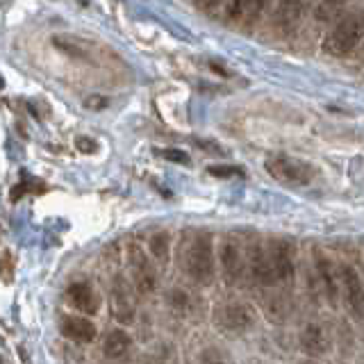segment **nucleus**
I'll list each match as a JSON object with an SVG mask.
<instances>
[{
  "label": "nucleus",
  "instance_id": "1",
  "mask_svg": "<svg viewBox=\"0 0 364 364\" xmlns=\"http://www.w3.org/2000/svg\"><path fill=\"white\" fill-rule=\"evenodd\" d=\"M248 257L250 273L264 287L287 282L294 273V244L287 239H269L267 244L250 246Z\"/></svg>",
  "mask_w": 364,
  "mask_h": 364
},
{
  "label": "nucleus",
  "instance_id": "2",
  "mask_svg": "<svg viewBox=\"0 0 364 364\" xmlns=\"http://www.w3.org/2000/svg\"><path fill=\"white\" fill-rule=\"evenodd\" d=\"M182 269L196 284H212L214 280V246L210 232H191L182 244Z\"/></svg>",
  "mask_w": 364,
  "mask_h": 364
},
{
  "label": "nucleus",
  "instance_id": "3",
  "mask_svg": "<svg viewBox=\"0 0 364 364\" xmlns=\"http://www.w3.org/2000/svg\"><path fill=\"white\" fill-rule=\"evenodd\" d=\"M364 41V11L350 9L341 16L323 39V53L333 57L350 55Z\"/></svg>",
  "mask_w": 364,
  "mask_h": 364
},
{
  "label": "nucleus",
  "instance_id": "4",
  "mask_svg": "<svg viewBox=\"0 0 364 364\" xmlns=\"http://www.w3.org/2000/svg\"><path fill=\"white\" fill-rule=\"evenodd\" d=\"M264 168L273 180H278L287 187H305V185H310L316 176V168L310 162L291 157V155H284V153L269 155L264 162Z\"/></svg>",
  "mask_w": 364,
  "mask_h": 364
},
{
  "label": "nucleus",
  "instance_id": "5",
  "mask_svg": "<svg viewBox=\"0 0 364 364\" xmlns=\"http://www.w3.org/2000/svg\"><path fill=\"white\" fill-rule=\"evenodd\" d=\"M128 267L132 282L139 294H153L157 289V269L151 264V259L144 253L139 244L128 246Z\"/></svg>",
  "mask_w": 364,
  "mask_h": 364
},
{
  "label": "nucleus",
  "instance_id": "6",
  "mask_svg": "<svg viewBox=\"0 0 364 364\" xmlns=\"http://www.w3.org/2000/svg\"><path fill=\"white\" fill-rule=\"evenodd\" d=\"M214 318L223 330H228V333L239 335V333H246V330L253 328L255 312H253V307L246 303H228L216 310Z\"/></svg>",
  "mask_w": 364,
  "mask_h": 364
},
{
  "label": "nucleus",
  "instance_id": "7",
  "mask_svg": "<svg viewBox=\"0 0 364 364\" xmlns=\"http://www.w3.org/2000/svg\"><path fill=\"white\" fill-rule=\"evenodd\" d=\"M339 284L344 291V301L348 305V310L353 316L362 318L364 316V282L360 278V273L353 269L350 264H339Z\"/></svg>",
  "mask_w": 364,
  "mask_h": 364
},
{
  "label": "nucleus",
  "instance_id": "8",
  "mask_svg": "<svg viewBox=\"0 0 364 364\" xmlns=\"http://www.w3.org/2000/svg\"><path fill=\"white\" fill-rule=\"evenodd\" d=\"M219 262H221V273L228 284H235L239 278H242L244 271V257L242 250H239V244L235 242V237H223L221 248H219Z\"/></svg>",
  "mask_w": 364,
  "mask_h": 364
},
{
  "label": "nucleus",
  "instance_id": "9",
  "mask_svg": "<svg viewBox=\"0 0 364 364\" xmlns=\"http://www.w3.org/2000/svg\"><path fill=\"white\" fill-rule=\"evenodd\" d=\"M314 267H316V273H318V280H321V287L328 296V303L330 305H337V299H339V291H341V284L337 282V276H335V267L330 257L323 253L321 248H314Z\"/></svg>",
  "mask_w": 364,
  "mask_h": 364
},
{
  "label": "nucleus",
  "instance_id": "10",
  "mask_svg": "<svg viewBox=\"0 0 364 364\" xmlns=\"http://www.w3.org/2000/svg\"><path fill=\"white\" fill-rule=\"evenodd\" d=\"M109 307H112V316L117 318L119 323H132L134 321V303L130 299L128 289H125V282L121 276L114 278L112 294H109Z\"/></svg>",
  "mask_w": 364,
  "mask_h": 364
},
{
  "label": "nucleus",
  "instance_id": "11",
  "mask_svg": "<svg viewBox=\"0 0 364 364\" xmlns=\"http://www.w3.org/2000/svg\"><path fill=\"white\" fill-rule=\"evenodd\" d=\"M66 299L77 312H85V314H96L100 307L98 294L89 282H71L66 289Z\"/></svg>",
  "mask_w": 364,
  "mask_h": 364
},
{
  "label": "nucleus",
  "instance_id": "12",
  "mask_svg": "<svg viewBox=\"0 0 364 364\" xmlns=\"http://www.w3.org/2000/svg\"><path fill=\"white\" fill-rule=\"evenodd\" d=\"M60 330L66 339L75 341V344H91L98 335L94 321H89L85 316H64Z\"/></svg>",
  "mask_w": 364,
  "mask_h": 364
},
{
  "label": "nucleus",
  "instance_id": "13",
  "mask_svg": "<svg viewBox=\"0 0 364 364\" xmlns=\"http://www.w3.org/2000/svg\"><path fill=\"white\" fill-rule=\"evenodd\" d=\"M305 11V0H278L273 11V26L282 32H291Z\"/></svg>",
  "mask_w": 364,
  "mask_h": 364
},
{
  "label": "nucleus",
  "instance_id": "14",
  "mask_svg": "<svg viewBox=\"0 0 364 364\" xmlns=\"http://www.w3.org/2000/svg\"><path fill=\"white\" fill-rule=\"evenodd\" d=\"M301 348L312 358H318V355H323V353H328L330 350V337L323 330V326L307 323L301 330Z\"/></svg>",
  "mask_w": 364,
  "mask_h": 364
},
{
  "label": "nucleus",
  "instance_id": "15",
  "mask_svg": "<svg viewBox=\"0 0 364 364\" xmlns=\"http://www.w3.org/2000/svg\"><path fill=\"white\" fill-rule=\"evenodd\" d=\"M353 0H312L310 3V14L316 23H337L341 16L346 14L348 5Z\"/></svg>",
  "mask_w": 364,
  "mask_h": 364
},
{
  "label": "nucleus",
  "instance_id": "16",
  "mask_svg": "<svg viewBox=\"0 0 364 364\" xmlns=\"http://www.w3.org/2000/svg\"><path fill=\"white\" fill-rule=\"evenodd\" d=\"M130 346H132V339L125 330H112V333H107L105 341H102V353H105V358L109 360H121L125 353L130 350Z\"/></svg>",
  "mask_w": 364,
  "mask_h": 364
},
{
  "label": "nucleus",
  "instance_id": "17",
  "mask_svg": "<svg viewBox=\"0 0 364 364\" xmlns=\"http://www.w3.org/2000/svg\"><path fill=\"white\" fill-rule=\"evenodd\" d=\"M250 5L253 0H223L221 5V16L225 23H239V21H246Z\"/></svg>",
  "mask_w": 364,
  "mask_h": 364
},
{
  "label": "nucleus",
  "instance_id": "18",
  "mask_svg": "<svg viewBox=\"0 0 364 364\" xmlns=\"http://www.w3.org/2000/svg\"><path fill=\"white\" fill-rule=\"evenodd\" d=\"M148 248H151V255L157 259V262H162V264H166L168 262V255H171V237L168 232H155L151 235V239H148Z\"/></svg>",
  "mask_w": 364,
  "mask_h": 364
},
{
  "label": "nucleus",
  "instance_id": "19",
  "mask_svg": "<svg viewBox=\"0 0 364 364\" xmlns=\"http://www.w3.org/2000/svg\"><path fill=\"white\" fill-rule=\"evenodd\" d=\"M168 303H171V307L173 310H178V312H187L189 310V305H191V301H189V294L185 291V289H173L168 294Z\"/></svg>",
  "mask_w": 364,
  "mask_h": 364
},
{
  "label": "nucleus",
  "instance_id": "20",
  "mask_svg": "<svg viewBox=\"0 0 364 364\" xmlns=\"http://www.w3.org/2000/svg\"><path fill=\"white\" fill-rule=\"evenodd\" d=\"M208 173L214 178H235V176H244V168L230 166V164H216V166L208 168Z\"/></svg>",
  "mask_w": 364,
  "mask_h": 364
},
{
  "label": "nucleus",
  "instance_id": "21",
  "mask_svg": "<svg viewBox=\"0 0 364 364\" xmlns=\"http://www.w3.org/2000/svg\"><path fill=\"white\" fill-rule=\"evenodd\" d=\"M267 7H269V0H253V5H250V11H248V16H246L248 26H255V23L259 21V16L267 11Z\"/></svg>",
  "mask_w": 364,
  "mask_h": 364
},
{
  "label": "nucleus",
  "instance_id": "22",
  "mask_svg": "<svg viewBox=\"0 0 364 364\" xmlns=\"http://www.w3.org/2000/svg\"><path fill=\"white\" fill-rule=\"evenodd\" d=\"M198 364H228L223 353L216 350V348H203L200 350V358H198Z\"/></svg>",
  "mask_w": 364,
  "mask_h": 364
},
{
  "label": "nucleus",
  "instance_id": "23",
  "mask_svg": "<svg viewBox=\"0 0 364 364\" xmlns=\"http://www.w3.org/2000/svg\"><path fill=\"white\" fill-rule=\"evenodd\" d=\"M157 155H162L164 159H171V162H178V164H189V155L178 151V148H164V151H157Z\"/></svg>",
  "mask_w": 364,
  "mask_h": 364
},
{
  "label": "nucleus",
  "instance_id": "24",
  "mask_svg": "<svg viewBox=\"0 0 364 364\" xmlns=\"http://www.w3.org/2000/svg\"><path fill=\"white\" fill-rule=\"evenodd\" d=\"M77 151L80 153H96L98 151V141L96 139H89V136H77Z\"/></svg>",
  "mask_w": 364,
  "mask_h": 364
},
{
  "label": "nucleus",
  "instance_id": "25",
  "mask_svg": "<svg viewBox=\"0 0 364 364\" xmlns=\"http://www.w3.org/2000/svg\"><path fill=\"white\" fill-rule=\"evenodd\" d=\"M11 271H14V259H11V253L5 248L3 250V280L11 282Z\"/></svg>",
  "mask_w": 364,
  "mask_h": 364
},
{
  "label": "nucleus",
  "instance_id": "26",
  "mask_svg": "<svg viewBox=\"0 0 364 364\" xmlns=\"http://www.w3.org/2000/svg\"><path fill=\"white\" fill-rule=\"evenodd\" d=\"M193 5H196L198 9H203V11H212L216 7H221L223 0H193Z\"/></svg>",
  "mask_w": 364,
  "mask_h": 364
},
{
  "label": "nucleus",
  "instance_id": "27",
  "mask_svg": "<svg viewBox=\"0 0 364 364\" xmlns=\"http://www.w3.org/2000/svg\"><path fill=\"white\" fill-rule=\"evenodd\" d=\"M303 364H316V362H303Z\"/></svg>",
  "mask_w": 364,
  "mask_h": 364
},
{
  "label": "nucleus",
  "instance_id": "28",
  "mask_svg": "<svg viewBox=\"0 0 364 364\" xmlns=\"http://www.w3.org/2000/svg\"><path fill=\"white\" fill-rule=\"evenodd\" d=\"M362 53H364V41H362Z\"/></svg>",
  "mask_w": 364,
  "mask_h": 364
}]
</instances>
